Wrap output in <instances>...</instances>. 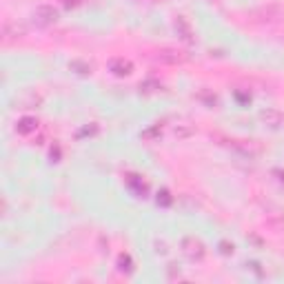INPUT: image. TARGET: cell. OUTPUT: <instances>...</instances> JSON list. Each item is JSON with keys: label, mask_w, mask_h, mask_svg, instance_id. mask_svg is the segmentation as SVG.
Masks as SVG:
<instances>
[{"label": "cell", "mask_w": 284, "mask_h": 284, "mask_svg": "<svg viewBox=\"0 0 284 284\" xmlns=\"http://www.w3.org/2000/svg\"><path fill=\"white\" fill-rule=\"evenodd\" d=\"M151 58L156 60V63L160 65H187L189 60H191V56L187 54V51H182V49H175V47H162V49H156L151 54Z\"/></svg>", "instance_id": "cell-1"}, {"label": "cell", "mask_w": 284, "mask_h": 284, "mask_svg": "<svg viewBox=\"0 0 284 284\" xmlns=\"http://www.w3.org/2000/svg\"><path fill=\"white\" fill-rule=\"evenodd\" d=\"M180 249H182L184 257H187V260H191V262H202L204 255H206L204 244L198 240V237H193V235L182 237V242H180Z\"/></svg>", "instance_id": "cell-2"}, {"label": "cell", "mask_w": 284, "mask_h": 284, "mask_svg": "<svg viewBox=\"0 0 284 284\" xmlns=\"http://www.w3.org/2000/svg\"><path fill=\"white\" fill-rule=\"evenodd\" d=\"M34 23L38 25V27H49V25H56L60 18L58 9L54 7V5H40V7H36L34 12Z\"/></svg>", "instance_id": "cell-3"}, {"label": "cell", "mask_w": 284, "mask_h": 284, "mask_svg": "<svg viewBox=\"0 0 284 284\" xmlns=\"http://www.w3.org/2000/svg\"><path fill=\"white\" fill-rule=\"evenodd\" d=\"M23 36H27V27L18 20H7L3 25V43H12V40H18Z\"/></svg>", "instance_id": "cell-4"}, {"label": "cell", "mask_w": 284, "mask_h": 284, "mask_svg": "<svg viewBox=\"0 0 284 284\" xmlns=\"http://www.w3.org/2000/svg\"><path fill=\"white\" fill-rule=\"evenodd\" d=\"M260 122L266 125L268 129H280L282 122H284V116H282V111H277V109H262L260 111Z\"/></svg>", "instance_id": "cell-5"}, {"label": "cell", "mask_w": 284, "mask_h": 284, "mask_svg": "<svg viewBox=\"0 0 284 284\" xmlns=\"http://www.w3.org/2000/svg\"><path fill=\"white\" fill-rule=\"evenodd\" d=\"M109 71L113 76H118V78H125L133 71V63L127 58H113L109 63Z\"/></svg>", "instance_id": "cell-6"}, {"label": "cell", "mask_w": 284, "mask_h": 284, "mask_svg": "<svg viewBox=\"0 0 284 284\" xmlns=\"http://www.w3.org/2000/svg\"><path fill=\"white\" fill-rule=\"evenodd\" d=\"M173 27H175V32H178V36L184 40V43H193V29H191V25H189V20L184 18V16H178L175 18V23H173Z\"/></svg>", "instance_id": "cell-7"}, {"label": "cell", "mask_w": 284, "mask_h": 284, "mask_svg": "<svg viewBox=\"0 0 284 284\" xmlns=\"http://www.w3.org/2000/svg\"><path fill=\"white\" fill-rule=\"evenodd\" d=\"M40 122L36 120V118L32 116H25V118H20V120L16 122V131L20 133V136H29V133H34L36 129H38Z\"/></svg>", "instance_id": "cell-8"}, {"label": "cell", "mask_w": 284, "mask_h": 284, "mask_svg": "<svg viewBox=\"0 0 284 284\" xmlns=\"http://www.w3.org/2000/svg\"><path fill=\"white\" fill-rule=\"evenodd\" d=\"M127 187L131 189L138 198H144V193H147V184H144L142 178H138V175H127Z\"/></svg>", "instance_id": "cell-9"}, {"label": "cell", "mask_w": 284, "mask_h": 284, "mask_svg": "<svg viewBox=\"0 0 284 284\" xmlns=\"http://www.w3.org/2000/svg\"><path fill=\"white\" fill-rule=\"evenodd\" d=\"M69 69L74 71L76 76H82V78H87V76H91L94 67L87 63V60H71V63H69Z\"/></svg>", "instance_id": "cell-10"}, {"label": "cell", "mask_w": 284, "mask_h": 284, "mask_svg": "<svg viewBox=\"0 0 284 284\" xmlns=\"http://www.w3.org/2000/svg\"><path fill=\"white\" fill-rule=\"evenodd\" d=\"M138 89H140V94H144V96H151V94H158V91H162L164 87L160 85L158 80L149 78V80H142L140 85H138Z\"/></svg>", "instance_id": "cell-11"}, {"label": "cell", "mask_w": 284, "mask_h": 284, "mask_svg": "<svg viewBox=\"0 0 284 284\" xmlns=\"http://www.w3.org/2000/svg\"><path fill=\"white\" fill-rule=\"evenodd\" d=\"M40 105H43V98L36 94V91H29V94L20 100V109H38Z\"/></svg>", "instance_id": "cell-12"}, {"label": "cell", "mask_w": 284, "mask_h": 284, "mask_svg": "<svg viewBox=\"0 0 284 284\" xmlns=\"http://www.w3.org/2000/svg\"><path fill=\"white\" fill-rule=\"evenodd\" d=\"M140 138L144 142H156L162 138V127L160 125H153V127H149V129H144V131L140 133Z\"/></svg>", "instance_id": "cell-13"}, {"label": "cell", "mask_w": 284, "mask_h": 284, "mask_svg": "<svg viewBox=\"0 0 284 284\" xmlns=\"http://www.w3.org/2000/svg\"><path fill=\"white\" fill-rule=\"evenodd\" d=\"M195 98H198L200 102H204L209 109H215V107H218V96H215L213 91H209V89H202Z\"/></svg>", "instance_id": "cell-14"}, {"label": "cell", "mask_w": 284, "mask_h": 284, "mask_svg": "<svg viewBox=\"0 0 284 284\" xmlns=\"http://www.w3.org/2000/svg\"><path fill=\"white\" fill-rule=\"evenodd\" d=\"M195 133V129L191 125H175L173 127V136L178 138V140H187V138H191Z\"/></svg>", "instance_id": "cell-15"}, {"label": "cell", "mask_w": 284, "mask_h": 284, "mask_svg": "<svg viewBox=\"0 0 284 284\" xmlns=\"http://www.w3.org/2000/svg\"><path fill=\"white\" fill-rule=\"evenodd\" d=\"M156 202H158L160 206H171V204H173V195L169 193L167 189H160V191H158V198H156Z\"/></svg>", "instance_id": "cell-16"}, {"label": "cell", "mask_w": 284, "mask_h": 284, "mask_svg": "<svg viewBox=\"0 0 284 284\" xmlns=\"http://www.w3.org/2000/svg\"><path fill=\"white\" fill-rule=\"evenodd\" d=\"M118 271H122V273H131V271H133V262H131V257H129V255H120V257H118Z\"/></svg>", "instance_id": "cell-17"}, {"label": "cell", "mask_w": 284, "mask_h": 284, "mask_svg": "<svg viewBox=\"0 0 284 284\" xmlns=\"http://www.w3.org/2000/svg\"><path fill=\"white\" fill-rule=\"evenodd\" d=\"M98 133V125L96 122H91V125H87V127H82L80 131H78V138H87V136H96Z\"/></svg>", "instance_id": "cell-18"}, {"label": "cell", "mask_w": 284, "mask_h": 284, "mask_svg": "<svg viewBox=\"0 0 284 284\" xmlns=\"http://www.w3.org/2000/svg\"><path fill=\"white\" fill-rule=\"evenodd\" d=\"M233 244H229V242H220V253L222 255H233Z\"/></svg>", "instance_id": "cell-19"}, {"label": "cell", "mask_w": 284, "mask_h": 284, "mask_svg": "<svg viewBox=\"0 0 284 284\" xmlns=\"http://www.w3.org/2000/svg\"><path fill=\"white\" fill-rule=\"evenodd\" d=\"M60 3H63L65 9H76V7H78V5L82 3V0H60Z\"/></svg>", "instance_id": "cell-20"}, {"label": "cell", "mask_w": 284, "mask_h": 284, "mask_svg": "<svg viewBox=\"0 0 284 284\" xmlns=\"http://www.w3.org/2000/svg\"><path fill=\"white\" fill-rule=\"evenodd\" d=\"M273 175H277V180L284 184V171H282V169H273Z\"/></svg>", "instance_id": "cell-21"}]
</instances>
